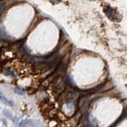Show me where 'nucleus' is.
<instances>
[{"instance_id":"1","label":"nucleus","mask_w":127,"mask_h":127,"mask_svg":"<svg viewBox=\"0 0 127 127\" xmlns=\"http://www.w3.org/2000/svg\"><path fill=\"white\" fill-rule=\"evenodd\" d=\"M18 127H42L41 122H39L37 120H24L21 121V123L18 125Z\"/></svg>"},{"instance_id":"2","label":"nucleus","mask_w":127,"mask_h":127,"mask_svg":"<svg viewBox=\"0 0 127 127\" xmlns=\"http://www.w3.org/2000/svg\"><path fill=\"white\" fill-rule=\"evenodd\" d=\"M105 14L106 15V16L110 18V20H115V18H117V12H115V10L113 8L108 7L105 9Z\"/></svg>"},{"instance_id":"3","label":"nucleus","mask_w":127,"mask_h":127,"mask_svg":"<svg viewBox=\"0 0 127 127\" xmlns=\"http://www.w3.org/2000/svg\"><path fill=\"white\" fill-rule=\"evenodd\" d=\"M1 100H2V102H3V103L7 105V106H14V102H13L11 100H9V99H7V98H5L2 94H1Z\"/></svg>"},{"instance_id":"4","label":"nucleus","mask_w":127,"mask_h":127,"mask_svg":"<svg viewBox=\"0 0 127 127\" xmlns=\"http://www.w3.org/2000/svg\"><path fill=\"white\" fill-rule=\"evenodd\" d=\"M2 73L7 75V76H10V77H15V74L14 71H12L11 70H8V69H5L4 71H2Z\"/></svg>"},{"instance_id":"5","label":"nucleus","mask_w":127,"mask_h":127,"mask_svg":"<svg viewBox=\"0 0 127 127\" xmlns=\"http://www.w3.org/2000/svg\"><path fill=\"white\" fill-rule=\"evenodd\" d=\"M3 113H4V115L6 116L7 118H9V119H10V120H14V119H13L12 113L10 111H9L8 110H3Z\"/></svg>"},{"instance_id":"6","label":"nucleus","mask_w":127,"mask_h":127,"mask_svg":"<svg viewBox=\"0 0 127 127\" xmlns=\"http://www.w3.org/2000/svg\"><path fill=\"white\" fill-rule=\"evenodd\" d=\"M14 90H15V92L16 94H20V95H23L24 94V91L22 90L21 88H15L14 89Z\"/></svg>"},{"instance_id":"7","label":"nucleus","mask_w":127,"mask_h":127,"mask_svg":"<svg viewBox=\"0 0 127 127\" xmlns=\"http://www.w3.org/2000/svg\"><path fill=\"white\" fill-rule=\"evenodd\" d=\"M2 122L4 124V125H5V126H7V122H5V121H4V119H3V118H2Z\"/></svg>"}]
</instances>
